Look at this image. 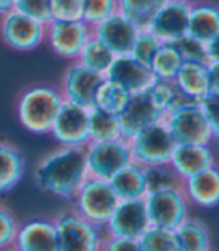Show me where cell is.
Segmentation results:
<instances>
[{
	"label": "cell",
	"mask_w": 219,
	"mask_h": 251,
	"mask_svg": "<svg viewBox=\"0 0 219 251\" xmlns=\"http://www.w3.org/2000/svg\"><path fill=\"white\" fill-rule=\"evenodd\" d=\"M168 166L183 180L216 166L212 145H176Z\"/></svg>",
	"instance_id": "ffe728a7"
},
{
	"label": "cell",
	"mask_w": 219,
	"mask_h": 251,
	"mask_svg": "<svg viewBox=\"0 0 219 251\" xmlns=\"http://www.w3.org/2000/svg\"><path fill=\"white\" fill-rule=\"evenodd\" d=\"M87 177L84 148L78 146H59L42 156L33 170L39 190L65 200H72Z\"/></svg>",
	"instance_id": "6da1fadb"
},
{
	"label": "cell",
	"mask_w": 219,
	"mask_h": 251,
	"mask_svg": "<svg viewBox=\"0 0 219 251\" xmlns=\"http://www.w3.org/2000/svg\"><path fill=\"white\" fill-rule=\"evenodd\" d=\"M122 139L119 116L92 107L89 110V142H110Z\"/></svg>",
	"instance_id": "4316f807"
},
{
	"label": "cell",
	"mask_w": 219,
	"mask_h": 251,
	"mask_svg": "<svg viewBox=\"0 0 219 251\" xmlns=\"http://www.w3.org/2000/svg\"><path fill=\"white\" fill-rule=\"evenodd\" d=\"M102 81V74H98L74 60L65 71L59 90L65 101L74 102L84 108H92L96 90Z\"/></svg>",
	"instance_id": "2e32d148"
},
{
	"label": "cell",
	"mask_w": 219,
	"mask_h": 251,
	"mask_svg": "<svg viewBox=\"0 0 219 251\" xmlns=\"http://www.w3.org/2000/svg\"><path fill=\"white\" fill-rule=\"evenodd\" d=\"M117 9L119 0H84L83 21L93 27Z\"/></svg>",
	"instance_id": "836d02e7"
},
{
	"label": "cell",
	"mask_w": 219,
	"mask_h": 251,
	"mask_svg": "<svg viewBox=\"0 0 219 251\" xmlns=\"http://www.w3.org/2000/svg\"><path fill=\"white\" fill-rule=\"evenodd\" d=\"M173 81L194 102L219 95V63L183 62Z\"/></svg>",
	"instance_id": "7c38bea8"
},
{
	"label": "cell",
	"mask_w": 219,
	"mask_h": 251,
	"mask_svg": "<svg viewBox=\"0 0 219 251\" xmlns=\"http://www.w3.org/2000/svg\"><path fill=\"white\" fill-rule=\"evenodd\" d=\"M104 77L119 84L129 95L146 92L155 83V77H153L150 68L134 59L131 54L116 56Z\"/></svg>",
	"instance_id": "e0dca14e"
},
{
	"label": "cell",
	"mask_w": 219,
	"mask_h": 251,
	"mask_svg": "<svg viewBox=\"0 0 219 251\" xmlns=\"http://www.w3.org/2000/svg\"><path fill=\"white\" fill-rule=\"evenodd\" d=\"M141 26L123 11L117 9L110 17L92 27L93 36L114 53V56L129 54Z\"/></svg>",
	"instance_id": "5bb4252c"
},
{
	"label": "cell",
	"mask_w": 219,
	"mask_h": 251,
	"mask_svg": "<svg viewBox=\"0 0 219 251\" xmlns=\"http://www.w3.org/2000/svg\"><path fill=\"white\" fill-rule=\"evenodd\" d=\"M92 36V27L83 20H51L48 25H45V42L51 51L63 60H77L83 47Z\"/></svg>",
	"instance_id": "9c48e42d"
},
{
	"label": "cell",
	"mask_w": 219,
	"mask_h": 251,
	"mask_svg": "<svg viewBox=\"0 0 219 251\" xmlns=\"http://www.w3.org/2000/svg\"><path fill=\"white\" fill-rule=\"evenodd\" d=\"M159 119H164V115L153 104L147 90L141 94L131 95L126 107L119 115L122 139L131 140L137 132H140L152 124L158 122Z\"/></svg>",
	"instance_id": "ac0fdd59"
},
{
	"label": "cell",
	"mask_w": 219,
	"mask_h": 251,
	"mask_svg": "<svg viewBox=\"0 0 219 251\" xmlns=\"http://www.w3.org/2000/svg\"><path fill=\"white\" fill-rule=\"evenodd\" d=\"M150 227L144 199L119 200L114 212L104 226V235L140 239Z\"/></svg>",
	"instance_id": "9a60e30c"
},
{
	"label": "cell",
	"mask_w": 219,
	"mask_h": 251,
	"mask_svg": "<svg viewBox=\"0 0 219 251\" xmlns=\"http://www.w3.org/2000/svg\"><path fill=\"white\" fill-rule=\"evenodd\" d=\"M147 92L153 104H155L164 115V118L173 110H177L189 104H198V102L191 101L185 94H182L177 89V86L174 84V81L155 80V83L149 87Z\"/></svg>",
	"instance_id": "484cf974"
},
{
	"label": "cell",
	"mask_w": 219,
	"mask_h": 251,
	"mask_svg": "<svg viewBox=\"0 0 219 251\" xmlns=\"http://www.w3.org/2000/svg\"><path fill=\"white\" fill-rule=\"evenodd\" d=\"M57 251H99L104 230L93 226L74 209L62 212L54 218Z\"/></svg>",
	"instance_id": "8992f818"
},
{
	"label": "cell",
	"mask_w": 219,
	"mask_h": 251,
	"mask_svg": "<svg viewBox=\"0 0 219 251\" xmlns=\"http://www.w3.org/2000/svg\"><path fill=\"white\" fill-rule=\"evenodd\" d=\"M143 251H180L174 230L150 226L138 239Z\"/></svg>",
	"instance_id": "1f68e13d"
},
{
	"label": "cell",
	"mask_w": 219,
	"mask_h": 251,
	"mask_svg": "<svg viewBox=\"0 0 219 251\" xmlns=\"http://www.w3.org/2000/svg\"><path fill=\"white\" fill-rule=\"evenodd\" d=\"M84 0H50L51 20L77 21L83 20Z\"/></svg>",
	"instance_id": "74e56055"
},
{
	"label": "cell",
	"mask_w": 219,
	"mask_h": 251,
	"mask_svg": "<svg viewBox=\"0 0 219 251\" xmlns=\"http://www.w3.org/2000/svg\"><path fill=\"white\" fill-rule=\"evenodd\" d=\"M182 191L189 206L213 209L219 201V172L213 166L182 180Z\"/></svg>",
	"instance_id": "44dd1931"
},
{
	"label": "cell",
	"mask_w": 219,
	"mask_h": 251,
	"mask_svg": "<svg viewBox=\"0 0 219 251\" xmlns=\"http://www.w3.org/2000/svg\"><path fill=\"white\" fill-rule=\"evenodd\" d=\"M174 47L180 53L183 62H197V63H209L206 42H201L189 35L182 36L179 41L174 42Z\"/></svg>",
	"instance_id": "8d00e7d4"
},
{
	"label": "cell",
	"mask_w": 219,
	"mask_h": 251,
	"mask_svg": "<svg viewBox=\"0 0 219 251\" xmlns=\"http://www.w3.org/2000/svg\"><path fill=\"white\" fill-rule=\"evenodd\" d=\"M18 221L14 214L3 204H0V251H6L14 247L18 232Z\"/></svg>",
	"instance_id": "f35d334b"
},
{
	"label": "cell",
	"mask_w": 219,
	"mask_h": 251,
	"mask_svg": "<svg viewBox=\"0 0 219 251\" xmlns=\"http://www.w3.org/2000/svg\"><path fill=\"white\" fill-rule=\"evenodd\" d=\"M12 248L18 251H57L54 220L36 217L18 224Z\"/></svg>",
	"instance_id": "d6986e66"
},
{
	"label": "cell",
	"mask_w": 219,
	"mask_h": 251,
	"mask_svg": "<svg viewBox=\"0 0 219 251\" xmlns=\"http://www.w3.org/2000/svg\"><path fill=\"white\" fill-rule=\"evenodd\" d=\"M183 2H186V3H195V2H200V0H183Z\"/></svg>",
	"instance_id": "7bdbcfd3"
},
{
	"label": "cell",
	"mask_w": 219,
	"mask_h": 251,
	"mask_svg": "<svg viewBox=\"0 0 219 251\" xmlns=\"http://www.w3.org/2000/svg\"><path fill=\"white\" fill-rule=\"evenodd\" d=\"M129 98H131V95L126 92V90H123L119 84L110 81L104 77V81L99 84V87L96 90L93 107L119 116L122 110L126 107Z\"/></svg>",
	"instance_id": "f546056e"
},
{
	"label": "cell",
	"mask_w": 219,
	"mask_h": 251,
	"mask_svg": "<svg viewBox=\"0 0 219 251\" xmlns=\"http://www.w3.org/2000/svg\"><path fill=\"white\" fill-rule=\"evenodd\" d=\"M6 251H9V250H6Z\"/></svg>",
	"instance_id": "ee69618b"
},
{
	"label": "cell",
	"mask_w": 219,
	"mask_h": 251,
	"mask_svg": "<svg viewBox=\"0 0 219 251\" xmlns=\"http://www.w3.org/2000/svg\"><path fill=\"white\" fill-rule=\"evenodd\" d=\"M183 59L174 44H162L155 57L152 59L149 68L155 77V80L162 81H173L176 78Z\"/></svg>",
	"instance_id": "83f0119b"
},
{
	"label": "cell",
	"mask_w": 219,
	"mask_h": 251,
	"mask_svg": "<svg viewBox=\"0 0 219 251\" xmlns=\"http://www.w3.org/2000/svg\"><path fill=\"white\" fill-rule=\"evenodd\" d=\"M144 175H146L147 193L173 190V188L182 187V179L176 175V172H174L168 164L144 167Z\"/></svg>",
	"instance_id": "4dcf8cb0"
},
{
	"label": "cell",
	"mask_w": 219,
	"mask_h": 251,
	"mask_svg": "<svg viewBox=\"0 0 219 251\" xmlns=\"http://www.w3.org/2000/svg\"><path fill=\"white\" fill-rule=\"evenodd\" d=\"M189 6L183 0H165L150 14L143 27L162 44H174L186 35Z\"/></svg>",
	"instance_id": "8fae6325"
},
{
	"label": "cell",
	"mask_w": 219,
	"mask_h": 251,
	"mask_svg": "<svg viewBox=\"0 0 219 251\" xmlns=\"http://www.w3.org/2000/svg\"><path fill=\"white\" fill-rule=\"evenodd\" d=\"M210 251H213V250H210Z\"/></svg>",
	"instance_id": "f6af8a7d"
},
{
	"label": "cell",
	"mask_w": 219,
	"mask_h": 251,
	"mask_svg": "<svg viewBox=\"0 0 219 251\" xmlns=\"http://www.w3.org/2000/svg\"><path fill=\"white\" fill-rule=\"evenodd\" d=\"M203 115L206 116L207 122L212 125L213 129L219 131V121H218V105H219V95H209L203 101L198 102Z\"/></svg>",
	"instance_id": "60d3db41"
},
{
	"label": "cell",
	"mask_w": 219,
	"mask_h": 251,
	"mask_svg": "<svg viewBox=\"0 0 219 251\" xmlns=\"http://www.w3.org/2000/svg\"><path fill=\"white\" fill-rule=\"evenodd\" d=\"M114 53L110 50L105 44H102L98 38L92 36L87 44L83 47L81 53L77 57V62H80L83 66L89 70L105 75L110 65L114 60Z\"/></svg>",
	"instance_id": "f1b7e54d"
},
{
	"label": "cell",
	"mask_w": 219,
	"mask_h": 251,
	"mask_svg": "<svg viewBox=\"0 0 219 251\" xmlns=\"http://www.w3.org/2000/svg\"><path fill=\"white\" fill-rule=\"evenodd\" d=\"M186 35L201 42L219 39V11L210 2H195L189 6Z\"/></svg>",
	"instance_id": "7402d4cb"
},
{
	"label": "cell",
	"mask_w": 219,
	"mask_h": 251,
	"mask_svg": "<svg viewBox=\"0 0 219 251\" xmlns=\"http://www.w3.org/2000/svg\"><path fill=\"white\" fill-rule=\"evenodd\" d=\"M144 204L150 226L176 230L189 217V203L182 188L147 193Z\"/></svg>",
	"instance_id": "ba28073f"
},
{
	"label": "cell",
	"mask_w": 219,
	"mask_h": 251,
	"mask_svg": "<svg viewBox=\"0 0 219 251\" xmlns=\"http://www.w3.org/2000/svg\"><path fill=\"white\" fill-rule=\"evenodd\" d=\"M180 251H210L212 238L207 226L191 215L174 230Z\"/></svg>",
	"instance_id": "d4e9b609"
},
{
	"label": "cell",
	"mask_w": 219,
	"mask_h": 251,
	"mask_svg": "<svg viewBox=\"0 0 219 251\" xmlns=\"http://www.w3.org/2000/svg\"><path fill=\"white\" fill-rule=\"evenodd\" d=\"M59 87L39 83L26 87L17 98L20 125L33 135H47L63 104Z\"/></svg>",
	"instance_id": "7a4b0ae2"
},
{
	"label": "cell",
	"mask_w": 219,
	"mask_h": 251,
	"mask_svg": "<svg viewBox=\"0 0 219 251\" xmlns=\"http://www.w3.org/2000/svg\"><path fill=\"white\" fill-rule=\"evenodd\" d=\"M12 9L42 25H48L51 21L50 0H15Z\"/></svg>",
	"instance_id": "d590c367"
},
{
	"label": "cell",
	"mask_w": 219,
	"mask_h": 251,
	"mask_svg": "<svg viewBox=\"0 0 219 251\" xmlns=\"http://www.w3.org/2000/svg\"><path fill=\"white\" fill-rule=\"evenodd\" d=\"M108 182L119 200L144 199L147 194L144 167L134 161L119 170Z\"/></svg>",
	"instance_id": "cb8c5ba5"
},
{
	"label": "cell",
	"mask_w": 219,
	"mask_h": 251,
	"mask_svg": "<svg viewBox=\"0 0 219 251\" xmlns=\"http://www.w3.org/2000/svg\"><path fill=\"white\" fill-rule=\"evenodd\" d=\"M15 0H0V17L14 8Z\"/></svg>",
	"instance_id": "b9f144b4"
},
{
	"label": "cell",
	"mask_w": 219,
	"mask_h": 251,
	"mask_svg": "<svg viewBox=\"0 0 219 251\" xmlns=\"http://www.w3.org/2000/svg\"><path fill=\"white\" fill-rule=\"evenodd\" d=\"M165 0H119V9L135 20L143 27L146 20Z\"/></svg>",
	"instance_id": "e575fe53"
},
{
	"label": "cell",
	"mask_w": 219,
	"mask_h": 251,
	"mask_svg": "<svg viewBox=\"0 0 219 251\" xmlns=\"http://www.w3.org/2000/svg\"><path fill=\"white\" fill-rule=\"evenodd\" d=\"M0 36L15 51H33L45 42V25L11 9L0 17Z\"/></svg>",
	"instance_id": "30bf717a"
},
{
	"label": "cell",
	"mask_w": 219,
	"mask_h": 251,
	"mask_svg": "<svg viewBox=\"0 0 219 251\" xmlns=\"http://www.w3.org/2000/svg\"><path fill=\"white\" fill-rule=\"evenodd\" d=\"M99 251H143L138 239L119 238V236H104Z\"/></svg>",
	"instance_id": "ab89813d"
},
{
	"label": "cell",
	"mask_w": 219,
	"mask_h": 251,
	"mask_svg": "<svg viewBox=\"0 0 219 251\" xmlns=\"http://www.w3.org/2000/svg\"><path fill=\"white\" fill-rule=\"evenodd\" d=\"M26 173V158L12 143L0 139V196L11 193Z\"/></svg>",
	"instance_id": "603a6c76"
},
{
	"label": "cell",
	"mask_w": 219,
	"mask_h": 251,
	"mask_svg": "<svg viewBox=\"0 0 219 251\" xmlns=\"http://www.w3.org/2000/svg\"><path fill=\"white\" fill-rule=\"evenodd\" d=\"M84 153L89 176L102 180H110L119 170L134 161L129 142L125 139L89 142L84 146Z\"/></svg>",
	"instance_id": "52a82bcc"
},
{
	"label": "cell",
	"mask_w": 219,
	"mask_h": 251,
	"mask_svg": "<svg viewBox=\"0 0 219 251\" xmlns=\"http://www.w3.org/2000/svg\"><path fill=\"white\" fill-rule=\"evenodd\" d=\"M89 110L63 101L50 129V135L60 146L84 148L89 143Z\"/></svg>",
	"instance_id": "4fadbf2b"
},
{
	"label": "cell",
	"mask_w": 219,
	"mask_h": 251,
	"mask_svg": "<svg viewBox=\"0 0 219 251\" xmlns=\"http://www.w3.org/2000/svg\"><path fill=\"white\" fill-rule=\"evenodd\" d=\"M176 145H213L219 131L213 129L198 104L170 111L164 118Z\"/></svg>",
	"instance_id": "5b68a950"
},
{
	"label": "cell",
	"mask_w": 219,
	"mask_h": 251,
	"mask_svg": "<svg viewBox=\"0 0 219 251\" xmlns=\"http://www.w3.org/2000/svg\"><path fill=\"white\" fill-rule=\"evenodd\" d=\"M161 45H162V42L155 35L150 33L147 29L141 27L134 44H132V49H131L129 54L134 59H137L138 62L149 66L152 59L158 53Z\"/></svg>",
	"instance_id": "d6a6232c"
},
{
	"label": "cell",
	"mask_w": 219,
	"mask_h": 251,
	"mask_svg": "<svg viewBox=\"0 0 219 251\" xmlns=\"http://www.w3.org/2000/svg\"><path fill=\"white\" fill-rule=\"evenodd\" d=\"M71 201L74 203V211L78 215L93 226L104 229V226L114 212L119 199L108 180L89 176Z\"/></svg>",
	"instance_id": "3957f363"
},
{
	"label": "cell",
	"mask_w": 219,
	"mask_h": 251,
	"mask_svg": "<svg viewBox=\"0 0 219 251\" xmlns=\"http://www.w3.org/2000/svg\"><path fill=\"white\" fill-rule=\"evenodd\" d=\"M128 142L134 163L143 167L168 164L171 153L176 148V142L164 119L146 126Z\"/></svg>",
	"instance_id": "277c9868"
}]
</instances>
